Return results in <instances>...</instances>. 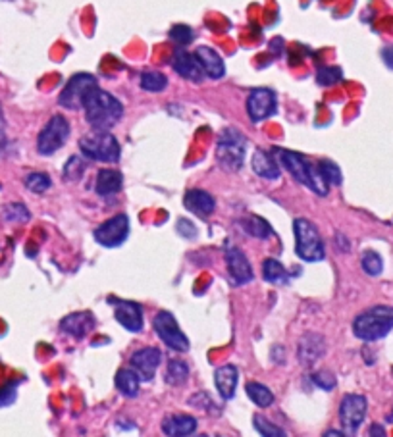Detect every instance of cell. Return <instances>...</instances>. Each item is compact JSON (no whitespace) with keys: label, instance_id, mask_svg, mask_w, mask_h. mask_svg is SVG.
I'll use <instances>...</instances> for the list:
<instances>
[{"label":"cell","instance_id":"42","mask_svg":"<svg viewBox=\"0 0 393 437\" xmlns=\"http://www.w3.org/2000/svg\"><path fill=\"white\" fill-rule=\"evenodd\" d=\"M382 58L386 62V66L393 70V46H386V48L382 51Z\"/></svg>","mask_w":393,"mask_h":437},{"label":"cell","instance_id":"45","mask_svg":"<svg viewBox=\"0 0 393 437\" xmlns=\"http://www.w3.org/2000/svg\"><path fill=\"white\" fill-rule=\"evenodd\" d=\"M324 436H347L345 431H340V430H328Z\"/></svg>","mask_w":393,"mask_h":437},{"label":"cell","instance_id":"23","mask_svg":"<svg viewBox=\"0 0 393 437\" xmlns=\"http://www.w3.org/2000/svg\"><path fill=\"white\" fill-rule=\"evenodd\" d=\"M238 378H239V372L233 364H226V366L216 368L214 384L222 399H226V400L233 399V395H236V387H238Z\"/></svg>","mask_w":393,"mask_h":437},{"label":"cell","instance_id":"5","mask_svg":"<svg viewBox=\"0 0 393 437\" xmlns=\"http://www.w3.org/2000/svg\"><path fill=\"white\" fill-rule=\"evenodd\" d=\"M79 150L85 158L95 160V162L116 164L122 155L118 139L110 131H95L83 135L79 139Z\"/></svg>","mask_w":393,"mask_h":437},{"label":"cell","instance_id":"24","mask_svg":"<svg viewBox=\"0 0 393 437\" xmlns=\"http://www.w3.org/2000/svg\"><path fill=\"white\" fill-rule=\"evenodd\" d=\"M124 187V176L118 170H101L97 176V183H95V191L101 197H108V195H116L122 191Z\"/></svg>","mask_w":393,"mask_h":437},{"label":"cell","instance_id":"9","mask_svg":"<svg viewBox=\"0 0 393 437\" xmlns=\"http://www.w3.org/2000/svg\"><path fill=\"white\" fill-rule=\"evenodd\" d=\"M95 87H97L95 75L75 74L66 83V87L62 89V93H60L58 104L62 108H67V110H79V108H83V103H85L87 95Z\"/></svg>","mask_w":393,"mask_h":437},{"label":"cell","instance_id":"7","mask_svg":"<svg viewBox=\"0 0 393 437\" xmlns=\"http://www.w3.org/2000/svg\"><path fill=\"white\" fill-rule=\"evenodd\" d=\"M67 137H70V122L64 116H52L46 126L41 129V133L37 137V150L39 155L51 156L54 155L58 148L66 145Z\"/></svg>","mask_w":393,"mask_h":437},{"label":"cell","instance_id":"32","mask_svg":"<svg viewBox=\"0 0 393 437\" xmlns=\"http://www.w3.org/2000/svg\"><path fill=\"white\" fill-rule=\"evenodd\" d=\"M361 266H363L366 274L376 278L384 270V260H382V256L376 251H364L363 256H361Z\"/></svg>","mask_w":393,"mask_h":437},{"label":"cell","instance_id":"28","mask_svg":"<svg viewBox=\"0 0 393 437\" xmlns=\"http://www.w3.org/2000/svg\"><path fill=\"white\" fill-rule=\"evenodd\" d=\"M189 378V366H187L183 360L179 358H172L168 360V366H166V374H164V381L168 386H183Z\"/></svg>","mask_w":393,"mask_h":437},{"label":"cell","instance_id":"29","mask_svg":"<svg viewBox=\"0 0 393 437\" xmlns=\"http://www.w3.org/2000/svg\"><path fill=\"white\" fill-rule=\"evenodd\" d=\"M245 391L247 397L259 408H268L274 403V393L270 391L266 386L259 384V381H249L245 386Z\"/></svg>","mask_w":393,"mask_h":437},{"label":"cell","instance_id":"43","mask_svg":"<svg viewBox=\"0 0 393 437\" xmlns=\"http://www.w3.org/2000/svg\"><path fill=\"white\" fill-rule=\"evenodd\" d=\"M371 436H386V431L382 430V426H372Z\"/></svg>","mask_w":393,"mask_h":437},{"label":"cell","instance_id":"31","mask_svg":"<svg viewBox=\"0 0 393 437\" xmlns=\"http://www.w3.org/2000/svg\"><path fill=\"white\" fill-rule=\"evenodd\" d=\"M166 85H168V79L160 72H145L141 75V89L147 93H162Z\"/></svg>","mask_w":393,"mask_h":437},{"label":"cell","instance_id":"17","mask_svg":"<svg viewBox=\"0 0 393 437\" xmlns=\"http://www.w3.org/2000/svg\"><path fill=\"white\" fill-rule=\"evenodd\" d=\"M226 264H228V272H230L231 280L236 285H245V283L252 282V268L251 262L247 260L243 251H239L236 247H231L230 251L226 252Z\"/></svg>","mask_w":393,"mask_h":437},{"label":"cell","instance_id":"3","mask_svg":"<svg viewBox=\"0 0 393 437\" xmlns=\"http://www.w3.org/2000/svg\"><path fill=\"white\" fill-rule=\"evenodd\" d=\"M393 330L392 306H372L363 314H359L353 322V334L363 341H378L386 337Z\"/></svg>","mask_w":393,"mask_h":437},{"label":"cell","instance_id":"12","mask_svg":"<svg viewBox=\"0 0 393 437\" xmlns=\"http://www.w3.org/2000/svg\"><path fill=\"white\" fill-rule=\"evenodd\" d=\"M276 93L270 89H252L247 97V114L255 124L276 114Z\"/></svg>","mask_w":393,"mask_h":437},{"label":"cell","instance_id":"25","mask_svg":"<svg viewBox=\"0 0 393 437\" xmlns=\"http://www.w3.org/2000/svg\"><path fill=\"white\" fill-rule=\"evenodd\" d=\"M139 384H141V378L137 376V372L134 368H122V370L116 374V389H118L124 397H129L134 399L139 393Z\"/></svg>","mask_w":393,"mask_h":437},{"label":"cell","instance_id":"18","mask_svg":"<svg viewBox=\"0 0 393 437\" xmlns=\"http://www.w3.org/2000/svg\"><path fill=\"white\" fill-rule=\"evenodd\" d=\"M326 353V341L318 334H307L299 341V351L297 356L304 366H312V364L320 360Z\"/></svg>","mask_w":393,"mask_h":437},{"label":"cell","instance_id":"21","mask_svg":"<svg viewBox=\"0 0 393 437\" xmlns=\"http://www.w3.org/2000/svg\"><path fill=\"white\" fill-rule=\"evenodd\" d=\"M252 171L259 176V178H264V179H278L280 178V162H278V158H276L274 152H268L264 148H259V150H255V155H252Z\"/></svg>","mask_w":393,"mask_h":437},{"label":"cell","instance_id":"2","mask_svg":"<svg viewBox=\"0 0 393 437\" xmlns=\"http://www.w3.org/2000/svg\"><path fill=\"white\" fill-rule=\"evenodd\" d=\"M272 152L278 158V162L290 171L291 178L295 179L297 183L309 187L312 193H316L318 197H326L330 185L322 178L318 166H314L307 156L299 155L295 150H285V148H274Z\"/></svg>","mask_w":393,"mask_h":437},{"label":"cell","instance_id":"35","mask_svg":"<svg viewBox=\"0 0 393 437\" xmlns=\"http://www.w3.org/2000/svg\"><path fill=\"white\" fill-rule=\"evenodd\" d=\"M318 170L328 185H342L343 176L342 170L337 168V164L330 162V160H322V162L318 164Z\"/></svg>","mask_w":393,"mask_h":437},{"label":"cell","instance_id":"26","mask_svg":"<svg viewBox=\"0 0 393 437\" xmlns=\"http://www.w3.org/2000/svg\"><path fill=\"white\" fill-rule=\"evenodd\" d=\"M262 278H264L268 283H272V285H285V283H290V274H288V270L283 268V264L280 260L276 259L264 260V264H262Z\"/></svg>","mask_w":393,"mask_h":437},{"label":"cell","instance_id":"19","mask_svg":"<svg viewBox=\"0 0 393 437\" xmlns=\"http://www.w3.org/2000/svg\"><path fill=\"white\" fill-rule=\"evenodd\" d=\"M193 54H195V58L199 60L200 67H202V72H205L207 77H212V79H222L224 74H226V66H224L222 56H220L214 48L200 45V46H197V51H195Z\"/></svg>","mask_w":393,"mask_h":437},{"label":"cell","instance_id":"22","mask_svg":"<svg viewBox=\"0 0 393 437\" xmlns=\"http://www.w3.org/2000/svg\"><path fill=\"white\" fill-rule=\"evenodd\" d=\"M197 418L189 415H170L164 418L162 433L170 437H186L197 431Z\"/></svg>","mask_w":393,"mask_h":437},{"label":"cell","instance_id":"40","mask_svg":"<svg viewBox=\"0 0 393 437\" xmlns=\"http://www.w3.org/2000/svg\"><path fill=\"white\" fill-rule=\"evenodd\" d=\"M15 400V386L6 384V386H0V407H8Z\"/></svg>","mask_w":393,"mask_h":437},{"label":"cell","instance_id":"20","mask_svg":"<svg viewBox=\"0 0 393 437\" xmlns=\"http://www.w3.org/2000/svg\"><path fill=\"white\" fill-rule=\"evenodd\" d=\"M183 207H186L189 212H193V214L199 216V218H208V216L214 212L216 200L212 195L207 193V191H202V189H191V191H187L186 197H183Z\"/></svg>","mask_w":393,"mask_h":437},{"label":"cell","instance_id":"41","mask_svg":"<svg viewBox=\"0 0 393 437\" xmlns=\"http://www.w3.org/2000/svg\"><path fill=\"white\" fill-rule=\"evenodd\" d=\"M178 233H181L183 237H195L197 235V228L193 226V222H189L186 218H179L178 220Z\"/></svg>","mask_w":393,"mask_h":437},{"label":"cell","instance_id":"11","mask_svg":"<svg viewBox=\"0 0 393 437\" xmlns=\"http://www.w3.org/2000/svg\"><path fill=\"white\" fill-rule=\"evenodd\" d=\"M129 235V218L127 214L112 216L110 220L101 223L95 230V241L106 249H114L124 243Z\"/></svg>","mask_w":393,"mask_h":437},{"label":"cell","instance_id":"30","mask_svg":"<svg viewBox=\"0 0 393 437\" xmlns=\"http://www.w3.org/2000/svg\"><path fill=\"white\" fill-rule=\"evenodd\" d=\"M25 187L30 189L31 193H45V191H49L52 185V179L49 174H43V171H31L30 176L25 178Z\"/></svg>","mask_w":393,"mask_h":437},{"label":"cell","instance_id":"10","mask_svg":"<svg viewBox=\"0 0 393 437\" xmlns=\"http://www.w3.org/2000/svg\"><path fill=\"white\" fill-rule=\"evenodd\" d=\"M366 397L363 395H345L340 405V422L347 436H355L356 430L366 418Z\"/></svg>","mask_w":393,"mask_h":437},{"label":"cell","instance_id":"27","mask_svg":"<svg viewBox=\"0 0 393 437\" xmlns=\"http://www.w3.org/2000/svg\"><path fill=\"white\" fill-rule=\"evenodd\" d=\"M238 223L241 226V230L245 231V233H249V235L255 239H268L272 235L270 223H268L266 220L259 218V216H245V218H241Z\"/></svg>","mask_w":393,"mask_h":437},{"label":"cell","instance_id":"13","mask_svg":"<svg viewBox=\"0 0 393 437\" xmlns=\"http://www.w3.org/2000/svg\"><path fill=\"white\" fill-rule=\"evenodd\" d=\"M160 360H162V353L158 348L145 347L131 355L129 366L137 372V376L141 378V381H150V379L155 378L158 366H160Z\"/></svg>","mask_w":393,"mask_h":437},{"label":"cell","instance_id":"4","mask_svg":"<svg viewBox=\"0 0 393 437\" xmlns=\"http://www.w3.org/2000/svg\"><path fill=\"white\" fill-rule=\"evenodd\" d=\"M245 135L238 129H233V127H226V129H222V133L218 135L216 162L226 171H239L243 168V162H245Z\"/></svg>","mask_w":393,"mask_h":437},{"label":"cell","instance_id":"36","mask_svg":"<svg viewBox=\"0 0 393 437\" xmlns=\"http://www.w3.org/2000/svg\"><path fill=\"white\" fill-rule=\"evenodd\" d=\"M252 424H255V430L259 431L260 436L264 437H285V431L282 428H278L276 424H272L270 420H266L264 416L257 415L252 418Z\"/></svg>","mask_w":393,"mask_h":437},{"label":"cell","instance_id":"37","mask_svg":"<svg viewBox=\"0 0 393 437\" xmlns=\"http://www.w3.org/2000/svg\"><path fill=\"white\" fill-rule=\"evenodd\" d=\"M193 37L195 33L189 25H181V23H178V25H174L170 30V39L179 46L189 45V43L193 41Z\"/></svg>","mask_w":393,"mask_h":437},{"label":"cell","instance_id":"8","mask_svg":"<svg viewBox=\"0 0 393 437\" xmlns=\"http://www.w3.org/2000/svg\"><path fill=\"white\" fill-rule=\"evenodd\" d=\"M153 327H155L156 335L160 337L164 345L172 351L178 353H187L189 351V339L186 334L181 332L178 326V320L174 318V314L168 311H160L153 320Z\"/></svg>","mask_w":393,"mask_h":437},{"label":"cell","instance_id":"34","mask_svg":"<svg viewBox=\"0 0 393 437\" xmlns=\"http://www.w3.org/2000/svg\"><path fill=\"white\" fill-rule=\"evenodd\" d=\"M2 216L8 222H27L31 218L30 210L22 202H10L2 208Z\"/></svg>","mask_w":393,"mask_h":437},{"label":"cell","instance_id":"15","mask_svg":"<svg viewBox=\"0 0 393 437\" xmlns=\"http://www.w3.org/2000/svg\"><path fill=\"white\" fill-rule=\"evenodd\" d=\"M95 326H97V320L93 316V312L89 311L67 314L60 322V330L64 334L72 335V337H77V339H83L85 335H89L95 330Z\"/></svg>","mask_w":393,"mask_h":437},{"label":"cell","instance_id":"16","mask_svg":"<svg viewBox=\"0 0 393 437\" xmlns=\"http://www.w3.org/2000/svg\"><path fill=\"white\" fill-rule=\"evenodd\" d=\"M114 314L120 326H124L131 334H139L143 330V308L134 301H116Z\"/></svg>","mask_w":393,"mask_h":437},{"label":"cell","instance_id":"39","mask_svg":"<svg viewBox=\"0 0 393 437\" xmlns=\"http://www.w3.org/2000/svg\"><path fill=\"white\" fill-rule=\"evenodd\" d=\"M312 381H314V386L320 387V389H324V391H330V389H334L335 387V376L332 372L328 370H320V372H314L312 374Z\"/></svg>","mask_w":393,"mask_h":437},{"label":"cell","instance_id":"46","mask_svg":"<svg viewBox=\"0 0 393 437\" xmlns=\"http://www.w3.org/2000/svg\"><path fill=\"white\" fill-rule=\"evenodd\" d=\"M6 2H14V0H6Z\"/></svg>","mask_w":393,"mask_h":437},{"label":"cell","instance_id":"1","mask_svg":"<svg viewBox=\"0 0 393 437\" xmlns=\"http://www.w3.org/2000/svg\"><path fill=\"white\" fill-rule=\"evenodd\" d=\"M83 110L87 124L95 131H110L124 116V104L110 93L95 87L85 98Z\"/></svg>","mask_w":393,"mask_h":437},{"label":"cell","instance_id":"44","mask_svg":"<svg viewBox=\"0 0 393 437\" xmlns=\"http://www.w3.org/2000/svg\"><path fill=\"white\" fill-rule=\"evenodd\" d=\"M4 129H6V122H4V114L0 110V139L4 137Z\"/></svg>","mask_w":393,"mask_h":437},{"label":"cell","instance_id":"14","mask_svg":"<svg viewBox=\"0 0 393 437\" xmlns=\"http://www.w3.org/2000/svg\"><path fill=\"white\" fill-rule=\"evenodd\" d=\"M172 67L174 72L181 77H186L187 81L200 83L205 79V72L200 67L199 60L195 58V54L187 52L186 48H176L172 56Z\"/></svg>","mask_w":393,"mask_h":437},{"label":"cell","instance_id":"33","mask_svg":"<svg viewBox=\"0 0 393 437\" xmlns=\"http://www.w3.org/2000/svg\"><path fill=\"white\" fill-rule=\"evenodd\" d=\"M343 79L342 67L337 66H324L316 72V83L322 87H332L335 83H340Z\"/></svg>","mask_w":393,"mask_h":437},{"label":"cell","instance_id":"38","mask_svg":"<svg viewBox=\"0 0 393 437\" xmlns=\"http://www.w3.org/2000/svg\"><path fill=\"white\" fill-rule=\"evenodd\" d=\"M83 171H85V166H83L79 156L67 158L66 166H64V178H66L67 181H77V179L83 176Z\"/></svg>","mask_w":393,"mask_h":437},{"label":"cell","instance_id":"6","mask_svg":"<svg viewBox=\"0 0 393 437\" xmlns=\"http://www.w3.org/2000/svg\"><path fill=\"white\" fill-rule=\"evenodd\" d=\"M295 231V252L304 262H320L326 256L324 241L320 237L316 226L307 218H297L293 222Z\"/></svg>","mask_w":393,"mask_h":437}]
</instances>
